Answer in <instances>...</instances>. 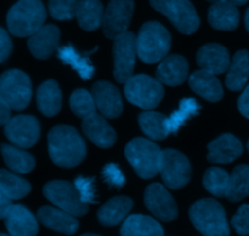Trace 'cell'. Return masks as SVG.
Masks as SVG:
<instances>
[{"label": "cell", "instance_id": "1", "mask_svg": "<svg viewBox=\"0 0 249 236\" xmlns=\"http://www.w3.org/2000/svg\"><path fill=\"white\" fill-rule=\"evenodd\" d=\"M48 148L51 161L63 169L78 166L87 155V147L82 136L74 127L57 125L48 135Z\"/></svg>", "mask_w": 249, "mask_h": 236}, {"label": "cell", "instance_id": "2", "mask_svg": "<svg viewBox=\"0 0 249 236\" xmlns=\"http://www.w3.org/2000/svg\"><path fill=\"white\" fill-rule=\"evenodd\" d=\"M170 45L169 31L160 22L150 21L142 24L136 36L138 56L146 64H155L167 57Z\"/></svg>", "mask_w": 249, "mask_h": 236}, {"label": "cell", "instance_id": "3", "mask_svg": "<svg viewBox=\"0 0 249 236\" xmlns=\"http://www.w3.org/2000/svg\"><path fill=\"white\" fill-rule=\"evenodd\" d=\"M46 11L41 0H18L7 12L6 24L15 36L26 38L43 27Z\"/></svg>", "mask_w": 249, "mask_h": 236}, {"label": "cell", "instance_id": "4", "mask_svg": "<svg viewBox=\"0 0 249 236\" xmlns=\"http://www.w3.org/2000/svg\"><path fill=\"white\" fill-rule=\"evenodd\" d=\"M190 220L201 234L207 236L230 235L224 207L214 199L196 201L189 211Z\"/></svg>", "mask_w": 249, "mask_h": 236}, {"label": "cell", "instance_id": "5", "mask_svg": "<svg viewBox=\"0 0 249 236\" xmlns=\"http://www.w3.org/2000/svg\"><path fill=\"white\" fill-rule=\"evenodd\" d=\"M125 157L140 178L151 179L160 173L162 150L152 141L134 138L126 144Z\"/></svg>", "mask_w": 249, "mask_h": 236}, {"label": "cell", "instance_id": "6", "mask_svg": "<svg viewBox=\"0 0 249 236\" xmlns=\"http://www.w3.org/2000/svg\"><path fill=\"white\" fill-rule=\"evenodd\" d=\"M126 99L134 106L145 110L156 108L164 97V87L157 78L146 74L133 75L124 86Z\"/></svg>", "mask_w": 249, "mask_h": 236}, {"label": "cell", "instance_id": "7", "mask_svg": "<svg viewBox=\"0 0 249 236\" xmlns=\"http://www.w3.org/2000/svg\"><path fill=\"white\" fill-rule=\"evenodd\" d=\"M150 4L164 15L180 33L190 35L198 29L201 21L190 0H150Z\"/></svg>", "mask_w": 249, "mask_h": 236}, {"label": "cell", "instance_id": "8", "mask_svg": "<svg viewBox=\"0 0 249 236\" xmlns=\"http://www.w3.org/2000/svg\"><path fill=\"white\" fill-rule=\"evenodd\" d=\"M0 98L14 110L26 109L32 98V82L28 75L19 69L2 73L0 78Z\"/></svg>", "mask_w": 249, "mask_h": 236}, {"label": "cell", "instance_id": "9", "mask_svg": "<svg viewBox=\"0 0 249 236\" xmlns=\"http://www.w3.org/2000/svg\"><path fill=\"white\" fill-rule=\"evenodd\" d=\"M43 193L48 200L75 217H83L88 212V204L80 198L74 183L66 181H53L45 184Z\"/></svg>", "mask_w": 249, "mask_h": 236}, {"label": "cell", "instance_id": "10", "mask_svg": "<svg viewBox=\"0 0 249 236\" xmlns=\"http://www.w3.org/2000/svg\"><path fill=\"white\" fill-rule=\"evenodd\" d=\"M160 173L168 188L178 190L184 188L191 179V164L179 150H162Z\"/></svg>", "mask_w": 249, "mask_h": 236}, {"label": "cell", "instance_id": "11", "mask_svg": "<svg viewBox=\"0 0 249 236\" xmlns=\"http://www.w3.org/2000/svg\"><path fill=\"white\" fill-rule=\"evenodd\" d=\"M138 55L136 36L131 31H125L114 39L113 58H114V79L119 84H125L134 73L135 57Z\"/></svg>", "mask_w": 249, "mask_h": 236}, {"label": "cell", "instance_id": "12", "mask_svg": "<svg viewBox=\"0 0 249 236\" xmlns=\"http://www.w3.org/2000/svg\"><path fill=\"white\" fill-rule=\"evenodd\" d=\"M134 0H111L102 19V31L106 38L116 39L128 31L133 18Z\"/></svg>", "mask_w": 249, "mask_h": 236}, {"label": "cell", "instance_id": "13", "mask_svg": "<svg viewBox=\"0 0 249 236\" xmlns=\"http://www.w3.org/2000/svg\"><path fill=\"white\" fill-rule=\"evenodd\" d=\"M5 136L12 144L19 148H31L40 137V124L36 116L17 115L5 125Z\"/></svg>", "mask_w": 249, "mask_h": 236}, {"label": "cell", "instance_id": "14", "mask_svg": "<svg viewBox=\"0 0 249 236\" xmlns=\"http://www.w3.org/2000/svg\"><path fill=\"white\" fill-rule=\"evenodd\" d=\"M145 205L157 220L173 222L178 217V206L169 191L160 183H152L146 188Z\"/></svg>", "mask_w": 249, "mask_h": 236}, {"label": "cell", "instance_id": "15", "mask_svg": "<svg viewBox=\"0 0 249 236\" xmlns=\"http://www.w3.org/2000/svg\"><path fill=\"white\" fill-rule=\"evenodd\" d=\"M91 94L100 113L107 119L119 118L123 113V101L117 86L108 81H97L92 85Z\"/></svg>", "mask_w": 249, "mask_h": 236}, {"label": "cell", "instance_id": "16", "mask_svg": "<svg viewBox=\"0 0 249 236\" xmlns=\"http://www.w3.org/2000/svg\"><path fill=\"white\" fill-rule=\"evenodd\" d=\"M243 145L237 137L224 133L208 144L207 160L212 164H231L242 155Z\"/></svg>", "mask_w": 249, "mask_h": 236}, {"label": "cell", "instance_id": "17", "mask_svg": "<svg viewBox=\"0 0 249 236\" xmlns=\"http://www.w3.org/2000/svg\"><path fill=\"white\" fill-rule=\"evenodd\" d=\"M82 130L88 140L100 148L113 147L117 141L114 128L107 123L104 115H99L96 113L83 119Z\"/></svg>", "mask_w": 249, "mask_h": 236}, {"label": "cell", "instance_id": "18", "mask_svg": "<svg viewBox=\"0 0 249 236\" xmlns=\"http://www.w3.org/2000/svg\"><path fill=\"white\" fill-rule=\"evenodd\" d=\"M9 234L14 236H34L38 234V220L23 205H12L4 218Z\"/></svg>", "mask_w": 249, "mask_h": 236}, {"label": "cell", "instance_id": "19", "mask_svg": "<svg viewBox=\"0 0 249 236\" xmlns=\"http://www.w3.org/2000/svg\"><path fill=\"white\" fill-rule=\"evenodd\" d=\"M60 43V29L53 24H46L28 39V48L38 60H46L53 55Z\"/></svg>", "mask_w": 249, "mask_h": 236}, {"label": "cell", "instance_id": "20", "mask_svg": "<svg viewBox=\"0 0 249 236\" xmlns=\"http://www.w3.org/2000/svg\"><path fill=\"white\" fill-rule=\"evenodd\" d=\"M36 217L44 227L66 235L75 234L79 228V222L75 220V216L71 215L70 212L60 207L43 206L38 211Z\"/></svg>", "mask_w": 249, "mask_h": 236}, {"label": "cell", "instance_id": "21", "mask_svg": "<svg viewBox=\"0 0 249 236\" xmlns=\"http://www.w3.org/2000/svg\"><path fill=\"white\" fill-rule=\"evenodd\" d=\"M197 64L213 74H223L231 64L228 48L220 44H207L197 52Z\"/></svg>", "mask_w": 249, "mask_h": 236}, {"label": "cell", "instance_id": "22", "mask_svg": "<svg viewBox=\"0 0 249 236\" xmlns=\"http://www.w3.org/2000/svg\"><path fill=\"white\" fill-rule=\"evenodd\" d=\"M189 75V63L181 55H169L160 61L156 70V78L168 86L184 84Z\"/></svg>", "mask_w": 249, "mask_h": 236}, {"label": "cell", "instance_id": "23", "mask_svg": "<svg viewBox=\"0 0 249 236\" xmlns=\"http://www.w3.org/2000/svg\"><path fill=\"white\" fill-rule=\"evenodd\" d=\"M189 85L195 94L206 101L215 103L224 97L223 85L215 74L201 69L192 73L189 78Z\"/></svg>", "mask_w": 249, "mask_h": 236}, {"label": "cell", "instance_id": "24", "mask_svg": "<svg viewBox=\"0 0 249 236\" xmlns=\"http://www.w3.org/2000/svg\"><path fill=\"white\" fill-rule=\"evenodd\" d=\"M133 208V200L126 196H116L107 201L97 212V220L104 227H116L123 222Z\"/></svg>", "mask_w": 249, "mask_h": 236}, {"label": "cell", "instance_id": "25", "mask_svg": "<svg viewBox=\"0 0 249 236\" xmlns=\"http://www.w3.org/2000/svg\"><path fill=\"white\" fill-rule=\"evenodd\" d=\"M36 103L41 114L48 118L57 115L62 107V94L55 80H48L36 91Z\"/></svg>", "mask_w": 249, "mask_h": 236}, {"label": "cell", "instance_id": "26", "mask_svg": "<svg viewBox=\"0 0 249 236\" xmlns=\"http://www.w3.org/2000/svg\"><path fill=\"white\" fill-rule=\"evenodd\" d=\"M208 22L218 31H235L240 24V11L233 5L214 2L208 10Z\"/></svg>", "mask_w": 249, "mask_h": 236}, {"label": "cell", "instance_id": "27", "mask_svg": "<svg viewBox=\"0 0 249 236\" xmlns=\"http://www.w3.org/2000/svg\"><path fill=\"white\" fill-rule=\"evenodd\" d=\"M123 236H162L164 235L162 225L150 216L133 215L124 220L121 228Z\"/></svg>", "mask_w": 249, "mask_h": 236}, {"label": "cell", "instance_id": "28", "mask_svg": "<svg viewBox=\"0 0 249 236\" xmlns=\"http://www.w3.org/2000/svg\"><path fill=\"white\" fill-rule=\"evenodd\" d=\"M249 79V51L240 50L235 53L226 75V86L231 91H241Z\"/></svg>", "mask_w": 249, "mask_h": 236}, {"label": "cell", "instance_id": "29", "mask_svg": "<svg viewBox=\"0 0 249 236\" xmlns=\"http://www.w3.org/2000/svg\"><path fill=\"white\" fill-rule=\"evenodd\" d=\"M104 6L100 0H79L77 9V19L80 28L84 31H96L102 27Z\"/></svg>", "mask_w": 249, "mask_h": 236}, {"label": "cell", "instance_id": "30", "mask_svg": "<svg viewBox=\"0 0 249 236\" xmlns=\"http://www.w3.org/2000/svg\"><path fill=\"white\" fill-rule=\"evenodd\" d=\"M1 154L6 166L16 173H29L36 166L33 155L22 150L19 147L10 144L1 145Z\"/></svg>", "mask_w": 249, "mask_h": 236}, {"label": "cell", "instance_id": "31", "mask_svg": "<svg viewBox=\"0 0 249 236\" xmlns=\"http://www.w3.org/2000/svg\"><path fill=\"white\" fill-rule=\"evenodd\" d=\"M167 119L162 113L145 110L139 115V126L147 137L153 141H162L169 136Z\"/></svg>", "mask_w": 249, "mask_h": 236}, {"label": "cell", "instance_id": "32", "mask_svg": "<svg viewBox=\"0 0 249 236\" xmlns=\"http://www.w3.org/2000/svg\"><path fill=\"white\" fill-rule=\"evenodd\" d=\"M57 56L65 64L71 65L83 80H90L94 77L95 67L92 65L91 61L87 56L78 53L72 45L58 48Z\"/></svg>", "mask_w": 249, "mask_h": 236}, {"label": "cell", "instance_id": "33", "mask_svg": "<svg viewBox=\"0 0 249 236\" xmlns=\"http://www.w3.org/2000/svg\"><path fill=\"white\" fill-rule=\"evenodd\" d=\"M247 196H249V166L238 165L230 174L225 198L231 203H238Z\"/></svg>", "mask_w": 249, "mask_h": 236}, {"label": "cell", "instance_id": "34", "mask_svg": "<svg viewBox=\"0 0 249 236\" xmlns=\"http://www.w3.org/2000/svg\"><path fill=\"white\" fill-rule=\"evenodd\" d=\"M0 188L11 200H19L31 193V184L26 179L4 169L0 170Z\"/></svg>", "mask_w": 249, "mask_h": 236}, {"label": "cell", "instance_id": "35", "mask_svg": "<svg viewBox=\"0 0 249 236\" xmlns=\"http://www.w3.org/2000/svg\"><path fill=\"white\" fill-rule=\"evenodd\" d=\"M201 106L194 98H184L180 102V107L177 111L167 119V126L169 133H177L179 128L189 120L191 116L198 115Z\"/></svg>", "mask_w": 249, "mask_h": 236}, {"label": "cell", "instance_id": "36", "mask_svg": "<svg viewBox=\"0 0 249 236\" xmlns=\"http://www.w3.org/2000/svg\"><path fill=\"white\" fill-rule=\"evenodd\" d=\"M230 182V174L220 167H211L203 176V186L212 195L223 198L226 195Z\"/></svg>", "mask_w": 249, "mask_h": 236}, {"label": "cell", "instance_id": "37", "mask_svg": "<svg viewBox=\"0 0 249 236\" xmlns=\"http://www.w3.org/2000/svg\"><path fill=\"white\" fill-rule=\"evenodd\" d=\"M70 107L74 115L80 119L94 114L97 108L92 94L84 89H78L73 92L70 98Z\"/></svg>", "mask_w": 249, "mask_h": 236}, {"label": "cell", "instance_id": "38", "mask_svg": "<svg viewBox=\"0 0 249 236\" xmlns=\"http://www.w3.org/2000/svg\"><path fill=\"white\" fill-rule=\"evenodd\" d=\"M78 0H49V12L53 18L68 21L77 17Z\"/></svg>", "mask_w": 249, "mask_h": 236}, {"label": "cell", "instance_id": "39", "mask_svg": "<svg viewBox=\"0 0 249 236\" xmlns=\"http://www.w3.org/2000/svg\"><path fill=\"white\" fill-rule=\"evenodd\" d=\"M95 179L92 177L87 178V177H77L74 181L75 187H77L78 191L80 194V198L85 204H97L96 191H95Z\"/></svg>", "mask_w": 249, "mask_h": 236}, {"label": "cell", "instance_id": "40", "mask_svg": "<svg viewBox=\"0 0 249 236\" xmlns=\"http://www.w3.org/2000/svg\"><path fill=\"white\" fill-rule=\"evenodd\" d=\"M102 177H104V181L113 188L121 189L125 184V177H124L123 172L121 171L118 165L116 164L106 165L102 170Z\"/></svg>", "mask_w": 249, "mask_h": 236}, {"label": "cell", "instance_id": "41", "mask_svg": "<svg viewBox=\"0 0 249 236\" xmlns=\"http://www.w3.org/2000/svg\"><path fill=\"white\" fill-rule=\"evenodd\" d=\"M237 234L249 235V204H245L238 208L237 213L231 220Z\"/></svg>", "mask_w": 249, "mask_h": 236}, {"label": "cell", "instance_id": "42", "mask_svg": "<svg viewBox=\"0 0 249 236\" xmlns=\"http://www.w3.org/2000/svg\"><path fill=\"white\" fill-rule=\"evenodd\" d=\"M0 43H1V47H0V51H1L0 52V62L4 63L9 58L12 50L11 39H10L9 34H7V31L4 28L0 29Z\"/></svg>", "mask_w": 249, "mask_h": 236}, {"label": "cell", "instance_id": "43", "mask_svg": "<svg viewBox=\"0 0 249 236\" xmlns=\"http://www.w3.org/2000/svg\"><path fill=\"white\" fill-rule=\"evenodd\" d=\"M238 110L245 118L249 119V85L243 90V94L238 98Z\"/></svg>", "mask_w": 249, "mask_h": 236}, {"label": "cell", "instance_id": "44", "mask_svg": "<svg viewBox=\"0 0 249 236\" xmlns=\"http://www.w3.org/2000/svg\"><path fill=\"white\" fill-rule=\"evenodd\" d=\"M11 107L6 103L2 98H0V124L6 125L11 120Z\"/></svg>", "mask_w": 249, "mask_h": 236}, {"label": "cell", "instance_id": "45", "mask_svg": "<svg viewBox=\"0 0 249 236\" xmlns=\"http://www.w3.org/2000/svg\"><path fill=\"white\" fill-rule=\"evenodd\" d=\"M11 199L5 195L4 193L0 194V218L1 220H4L5 216L7 215L9 210L11 208Z\"/></svg>", "mask_w": 249, "mask_h": 236}, {"label": "cell", "instance_id": "46", "mask_svg": "<svg viewBox=\"0 0 249 236\" xmlns=\"http://www.w3.org/2000/svg\"><path fill=\"white\" fill-rule=\"evenodd\" d=\"M208 2H224V4H230L233 6H243L245 4H247L248 0H207Z\"/></svg>", "mask_w": 249, "mask_h": 236}, {"label": "cell", "instance_id": "47", "mask_svg": "<svg viewBox=\"0 0 249 236\" xmlns=\"http://www.w3.org/2000/svg\"><path fill=\"white\" fill-rule=\"evenodd\" d=\"M245 24H246V28H247V31H249V7L247 9V11H246V15H245Z\"/></svg>", "mask_w": 249, "mask_h": 236}, {"label": "cell", "instance_id": "48", "mask_svg": "<svg viewBox=\"0 0 249 236\" xmlns=\"http://www.w3.org/2000/svg\"><path fill=\"white\" fill-rule=\"evenodd\" d=\"M247 148H248V152H249V141H248V144H247Z\"/></svg>", "mask_w": 249, "mask_h": 236}]
</instances>
